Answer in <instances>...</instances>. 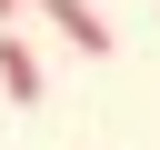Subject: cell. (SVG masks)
<instances>
[{"instance_id": "obj_1", "label": "cell", "mask_w": 160, "mask_h": 150, "mask_svg": "<svg viewBox=\"0 0 160 150\" xmlns=\"http://www.w3.org/2000/svg\"><path fill=\"white\" fill-rule=\"evenodd\" d=\"M40 20L70 40V50H90V60H110V20L90 10V0H40Z\"/></svg>"}, {"instance_id": "obj_3", "label": "cell", "mask_w": 160, "mask_h": 150, "mask_svg": "<svg viewBox=\"0 0 160 150\" xmlns=\"http://www.w3.org/2000/svg\"><path fill=\"white\" fill-rule=\"evenodd\" d=\"M20 10H40V0H0V30H10V20H20Z\"/></svg>"}, {"instance_id": "obj_2", "label": "cell", "mask_w": 160, "mask_h": 150, "mask_svg": "<svg viewBox=\"0 0 160 150\" xmlns=\"http://www.w3.org/2000/svg\"><path fill=\"white\" fill-rule=\"evenodd\" d=\"M40 90H50V80H40V50H30L20 30H0V100H10V110H30Z\"/></svg>"}]
</instances>
